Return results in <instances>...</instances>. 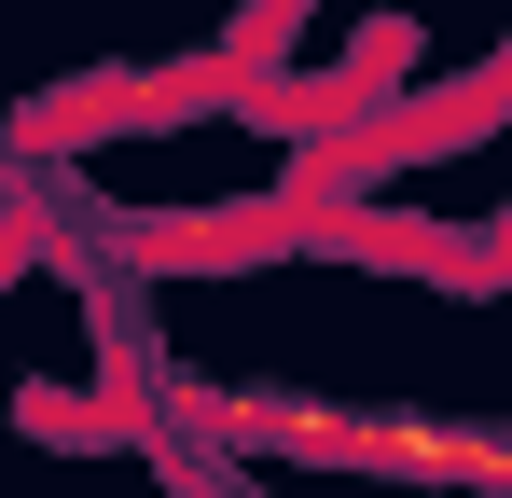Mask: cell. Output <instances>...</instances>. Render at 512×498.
Segmentation results:
<instances>
[{
  "label": "cell",
  "mask_w": 512,
  "mask_h": 498,
  "mask_svg": "<svg viewBox=\"0 0 512 498\" xmlns=\"http://www.w3.org/2000/svg\"><path fill=\"white\" fill-rule=\"evenodd\" d=\"M222 443L333 457V471H416V485H512V429L485 415H319V402H194Z\"/></svg>",
  "instance_id": "1"
}]
</instances>
